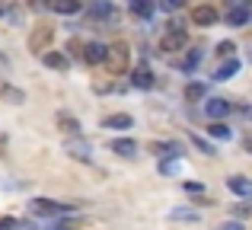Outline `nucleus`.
Returning a JSON list of instances; mask_svg holds the SVG:
<instances>
[{
    "mask_svg": "<svg viewBox=\"0 0 252 230\" xmlns=\"http://www.w3.org/2000/svg\"><path fill=\"white\" fill-rule=\"evenodd\" d=\"M80 58L86 64H102L105 61V45H99V42H86L83 45V51H80Z\"/></svg>",
    "mask_w": 252,
    "mask_h": 230,
    "instance_id": "nucleus-8",
    "label": "nucleus"
},
{
    "mask_svg": "<svg viewBox=\"0 0 252 230\" xmlns=\"http://www.w3.org/2000/svg\"><path fill=\"white\" fill-rule=\"evenodd\" d=\"M204 96V83H189V87H185V99L189 102H198Z\"/></svg>",
    "mask_w": 252,
    "mask_h": 230,
    "instance_id": "nucleus-24",
    "label": "nucleus"
},
{
    "mask_svg": "<svg viewBox=\"0 0 252 230\" xmlns=\"http://www.w3.org/2000/svg\"><path fill=\"white\" fill-rule=\"evenodd\" d=\"M150 154H157V157H179V144L176 141H154L150 144Z\"/></svg>",
    "mask_w": 252,
    "mask_h": 230,
    "instance_id": "nucleus-16",
    "label": "nucleus"
},
{
    "mask_svg": "<svg viewBox=\"0 0 252 230\" xmlns=\"http://www.w3.org/2000/svg\"><path fill=\"white\" fill-rule=\"evenodd\" d=\"M191 23H195V26H214L217 23V10L208 6V3L195 6V10H191Z\"/></svg>",
    "mask_w": 252,
    "mask_h": 230,
    "instance_id": "nucleus-7",
    "label": "nucleus"
},
{
    "mask_svg": "<svg viewBox=\"0 0 252 230\" xmlns=\"http://www.w3.org/2000/svg\"><path fill=\"white\" fill-rule=\"evenodd\" d=\"M169 218H172V221H195V218H198V211H189V208H176Z\"/></svg>",
    "mask_w": 252,
    "mask_h": 230,
    "instance_id": "nucleus-26",
    "label": "nucleus"
},
{
    "mask_svg": "<svg viewBox=\"0 0 252 230\" xmlns=\"http://www.w3.org/2000/svg\"><path fill=\"white\" fill-rule=\"evenodd\" d=\"M90 16H93V19H105L109 26L118 23V10H115L112 3H105V0H96V6L90 10Z\"/></svg>",
    "mask_w": 252,
    "mask_h": 230,
    "instance_id": "nucleus-6",
    "label": "nucleus"
},
{
    "mask_svg": "<svg viewBox=\"0 0 252 230\" xmlns=\"http://www.w3.org/2000/svg\"><path fill=\"white\" fill-rule=\"evenodd\" d=\"M208 134H211V137H217V141H230V137H233V131H230L227 125L220 122V118H214V125L208 128Z\"/></svg>",
    "mask_w": 252,
    "mask_h": 230,
    "instance_id": "nucleus-22",
    "label": "nucleus"
},
{
    "mask_svg": "<svg viewBox=\"0 0 252 230\" xmlns=\"http://www.w3.org/2000/svg\"><path fill=\"white\" fill-rule=\"evenodd\" d=\"M67 154L74 157V160H80V163H90V144H83V141L67 144Z\"/></svg>",
    "mask_w": 252,
    "mask_h": 230,
    "instance_id": "nucleus-21",
    "label": "nucleus"
},
{
    "mask_svg": "<svg viewBox=\"0 0 252 230\" xmlns=\"http://www.w3.org/2000/svg\"><path fill=\"white\" fill-rule=\"evenodd\" d=\"M198 64H201V48H189V55L182 58V70H189V74H191Z\"/></svg>",
    "mask_w": 252,
    "mask_h": 230,
    "instance_id": "nucleus-23",
    "label": "nucleus"
},
{
    "mask_svg": "<svg viewBox=\"0 0 252 230\" xmlns=\"http://www.w3.org/2000/svg\"><path fill=\"white\" fill-rule=\"evenodd\" d=\"M19 221L16 218H0V230H16Z\"/></svg>",
    "mask_w": 252,
    "mask_h": 230,
    "instance_id": "nucleus-30",
    "label": "nucleus"
},
{
    "mask_svg": "<svg viewBox=\"0 0 252 230\" xmlns=\"http://www.w3.org/2000/svg\"><path fill=\"white\" fill-rule=\"evenodd\" d=\"M102 64L112 70V74H125V70H128V64H131V48L125 42L109 45V48H105V61Z\"/></svg>",
    "mask_w": 252,
    "mask_h": 230,
    "instance_id": "nucleus-1",
    "label": "nucleus"
},
{
    "mask_svg": "<svg viewBox=\"0 0 252 230\" xmlns=\"http://www.w3.org/2000/svg\"><path fill=\"white\" fill-rule=\"evenodd\" d=\"M236 214H252V205H240V208H236Z\"/></svg>",
    "mask_w": 252,
    "mask_h": 230,
    "instance_id": "nucleus-34",
    "label": "nucleus"
},
{
    "mask_svg": "<svg viewBox=\"0 0 252 230\" xmlns=\"http://www.w3.org/2000/svg\"><path fill=\"white\" fill-rule=\"evenodd\" d=\"M191 144H195V147H198V150H201V154H208V157H214V154H217V150H214V147H211V144H208V141H201V134H191Z\"/></svg>",
    "mask_w": 252,
    "mask_h": 230,
    "instance_id": "nucleus-25",
    "label": "nucleus"
},
{
    "mask_svg": "<svg viewBox=\"0 0 252 230\" xmlns=\"http://www.w3.org/2000/svg\"><path fill=\"white\" fill-rule=\"evenodd\" d=\"M109 150H112V154H118V157H134L137 154V144L131 141V137H115V141L109 144Z\"/></svg>",
    "mask_w": 252,
    "mask_h": 230,
    "instance_id": "nucleus-12",
    "label": "nucleus"
},
{
    "mask_svg": "<svg viewBox=\"0 0 252 230\" xmlns=\"http://www.w3.org/2000/svg\"><path fill=\"white\" fill-rule=\"evenodd\" d=\"M154 10H157L154 0H131V13L141 16V19H150V16H154Z\"/></svg>",
    "mask_w": 252,
    "mask_h": 230,
    "instance_id": "nucleus-20",
    "label": "nucleus"
},
{
    "mask_svg": "<svg viewBox=\"0 0 252 230\" xmlns=\"http://www.w3.org/2000/svg\"><path fill=\"white\" fill-rule=\"evenodd\" d=\"M0 99L19 106V102H26V93H23V90H16V87H10V83H0Z\"/></svg>",
    "mask_w": 252,
    "mask_h": 230,
    "instance_id": "nucleus-17",
    "label": "nucleus"
},
{
    "mask_svg": "<svg viewBox=\"0 0 252 230\" xmlns=\"http://www.w3.org/2000/svg\"><path fill=\"white\" fill-rule=\"evenodd\" d=\"M204 115L214 122V118H227L230 115V102L227 99H208L204 102Z\"/></svg>",
    "mask_w": 252,
    "mask_h": 230,
    "instance_id": "nucleus-10",
    "label": "nucleus"
},
{
    "mask_svg": "<svg viewBox=\"0 0 252 230\" xmlns=\"http://www.w3.org/2000/svg\"><path fill=\"white\" fill-rule=\"evenodd\" d=\"M236 70H240V61H236V58H233V55H230V58H227V61H223V64H220V67H217V70H214V80H230V77H233V74H236Z\"/></svg>",
    "mask_w": 252,
    "mask_h": 230,
    "instance_id": "nucleus-18",
    "label": "nucleus"
},
{
    "mask_svg": "<svg viewBox=\"0 0 252 230\" xmlns=\"http://www.w3.org/2000/svg\"><path fill=\"white\" fill-rule=\"evenodd\" d=\"M80 48H83V42H77V38H70V45H67V51H70V55H80Z\"/></svg>",
    "mask_w": 252,
    "mask_h": 230,
    "instance_id": "nucleus-31",
    "label": "nucleus"
},
{
    "mask_svg": "<svg viewBox=\"0 0 252 230\" xmlns=\"http://www.w3.org/2000/svg\"><path fill=\"white\" fill-rule=\"evenodd\" d=\"M51 38H55V29H51L48 23L35 26V29H32V35H29V51H35V55H42V51H48Z\"/></svg>",
    "mask_w": 252,
    "mask_h": 230,
    "instance_id": "nucleus-3",
    "label": "nucleus"
},
{
    "mask_svg": "<svg viewBox=\"0 0 252 230\" xmlns=\"http://www.w3.org/2000/svg\"><path fill=\"white\" fill-rule=\"evenodd\" d=\"M249 10H252V6H227V26L249 23Z\"/></svg>",
    "mask_w": 252,
    "mask_h": 230,
    "instance_id": "nucleus-15",
    "label": "nucleus"
},
{
    "mask_svg": "<svg viewBox=\"0 0 252 230\" xmlns=\"http://www.w3.org/2000/svg\"><path fill=\"white\" fill-rule=\"evenodd\" d=\"M185 42H189V35H185V29H176V26L169 23V32L163 35L160 48L166 51V55H172V51H182V48H185Z\"/></svg>",
    "mask_w": 252,
    "mask_h": 230,
    "instance_id": "nucleus-4",
    "label": "nucleus"
},
{
    "mask_svg": "<svg viewBox=\"0 0 252 230\" xmlns=\"http://www.w3.org/2000/svg\"><path fill=\"white\" fill-rule=\"evenodd\" d=\"M227 189H230L233 195L252 198V179H246V176H230V179H227Z\"/></svg>",
    "mask_w": 252,
    "mask_h": 230,
    "instance_id": "nucleus-9",
    "label": "nucleus"
},
{
    "mask_svg": "<svg viewBox=\"0 0 252 230\" xmlns=\"http://www.w3.org/2000/svg\"><path fill=\"white\" fill-rule=\"evenodd\" d=\"M0 67H3V70L10 67V61H6V55H3V51H0Z\"/></svg>",
    "mask_w": 252,
    "mask_h": 230,
    "instance_id": "nucleus-35",
    "label": "nucleus"
},
{
    "mask_svg": "<svg viewBox=\"0 0 252 230\" xmlns=\"http://www.w3.org/2000/svg\"><path fill=\"white\" fill-rule=\"evenodd\" d=\"M58 128L64 131V134H80V122H77L74 115H67V112H58Z\"/></svg>",
    "mask_w": 252,
    "mask_h": 230,
    "instance_id": "nucleus-19",
    "label": "nucleus"
},
{
    "mask_svg": "<svg viewBox=\"0 0 252 230\" xmlns=\"http://www.w3.org/2000/svg\"><path fill=\"white\" fill-rule=\"evenodd\" d=\"M249 19H252V10H249Z\"/></svg>",
    "mask_w": 252,
    "mask_h": 230,
    "instance_id": "nucleus-37",
    "label": "nucleus"
},
{
    "mask_svg": "<svg viewBox=\"0 0 252 230\" xmlns=\"http://www.w3.org/2000/svg\"><path fill=\"white\" fill-rule=\"evenodd\" d=\"M48 6L55 13H61V16H74V13H80V0H48Z\"/></svg>",
    "mask_w": 252,
    "mask_h": 230,
    "instance_id": "nucleus-13",
    "label": "nucleus"
},
{
    "mask_svg": "<svg viewBox=\"0 0 252 230\" xmlns=\"http://www.w3.org/2000/svg\"><path fill=\"white\" fill-rule=\"evenodd\" d=\"M201 189H204L201 182H185V192H201Z\"/></svg>",
    "mask_w": 252,
    "mask_h": 230,
    "instance_id": "nucleus-33",
    "label": "nucleus"
},
{
    "mask_svg": "<svg viewBox=\"0 0 252 230\" xmlns=\"http://www.w3.org/2000/svg\"><path fill=\"white\" fill-rule=\"evenodd\" d=\"M131 83H134L137 90H150L154 87V70H150V64H137V67L131 70Z\"/></svg>",
    "mask_w": 252,
    "mask_h": 230,
    "instance_id": "nucleus-5",
    "label": "nucleus"
},
{
    "mask_svg": "<svg viewBox=\"0 0 252 230\" xmlns=\"http://www.w3.org/2000/svg\"><path fill=\"white\" fill-rule=\"evenodd\" d=\"M16 230H38V227H35V224H19Z\"/></svg>",
    "mask_w": 252,
    "mask_h": 230,
    "instance_id": "nucleus-36",
    "label": "nucleus"
},
{
    "mask_svg": "<svg viewBox=\"0 0 252 230\" xmlns=\"http://www.w3.org/2000/svg\"><path fill=\"white\" fill-rule=\"evenodd\" d=\"M160 6H163V10H182V6H185V0H160Z\"/></svg>",
    "mask_w": 252,
    "mask_h": 230,
    "instance_id": "nucleus-29",
    "label": "nucleus"
},
{
    "mask_svg": "<svg viewBox=\"0 0 252 230\" xmlns=\"http://www.w3.org/2000/svg\"><path fill=\"white\" fill-rule=\"evenodd\" d=\"M29 205L42 218H67V214L77 211V205H61V201H51V198H32Z\"/></svg>",
    "mask_w": 252,
    "mask_h": 230,
    "instance_id": "nucleus-2",
    "label": "nucleus"
},
{
    "mask_svg": "<svg viewBox=\"0 0 252 230\" xmlns=\"http://www.w3.org/2000/svg\"><path fill=\"white\" fill-rule=\"evenodd\" d=\"M131 125H134V118H131L128 112H115V115L102 118V128H115V131H128Z\"/></svg>",
    "mask_w": 252,
    "mask_h": 230,
    "instance_id": "nucleus-11",
    "label": "nucleus"
},
{
    "mask_svg": "<svg viewBox=\"0 0 252 230\" xmlns=\"http://www.w3.org/2000/svg\"><path fill=\"white\" fill-rule=\"evenodd\" d=\"M233 51H236V45H233V42H220V45H217V55H223V58H230Z\"/></svg>",
    "mask_w": 252,
    "mask_h": 230,
    "instance_id": "nucleus-28",
    "label": "nucleus"
},
{
    "mask_svg": "<svg viewBox=\"0 0 252 230\" xmlns=\"http://www.w3.org/2000/svg\"><path fill=\"white\" fill-rule=\"evenodd\" d=\"M42 61L51 70H67V55L64 51H42Z\"/></svg>",
    "mask_w": 252,
    "mask_h": 230,
    "instance_id": "nucleus-14",
    "label": "nucleus"
},
{
    "mask_svg": "<svg viewBox=\"0 0 252 230\" xmlns=\"http://www.w3.org/2000/svg\"><path fill=\"white\" fill-rule=\"evenodd\" d=\"M217 230H243V224H236V221H227V224H220Z\"/></svg>",
    "mask_w": 252,
    "mask_h": 230,
    "instance_id": "nucleus-32",
    "label": "nucleus"
},
{
    "mask_svg": "<svg viewBox=\"0 0 252 230\" xmlns=\"http://www.w3.org/2000/svg\"><path fill=\"white\" fill-rule=\"evenodd\" d=\"M179 169V157H172V160H166V163H160V173L163 176H172Z\"/></svg>",
    "mask_w": 252,
    "mask_h": 230,
    "instance_id": "nucleus-27",
    "label": "nucleus"
}]
</instances>
